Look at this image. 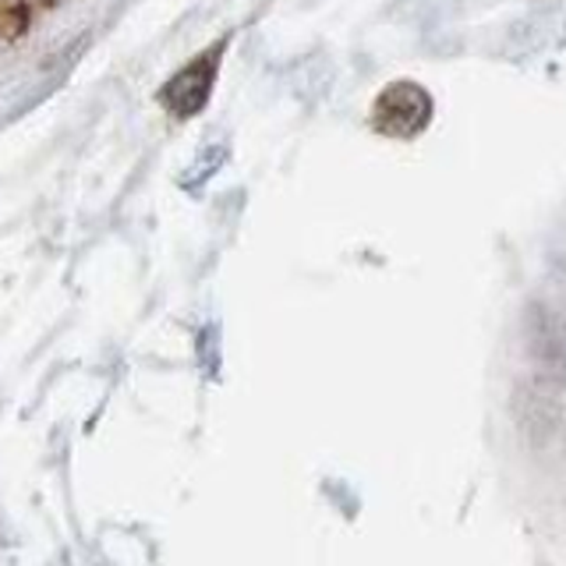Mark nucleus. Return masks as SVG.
<instances>
[{
    "label": "nucleus",
    "instance_id": "obj_2",
    "mask_svg": "<svg viewBox=\"0 0 566 566\" xmlns=\"http://www.w3.org/2000/svg\"><path fill=\"white\" fill-rule=\"evenodd\" d=\"M217 75V53H202L199 61L191 67H185L181 75H177L167 88H164V103L177 117H191L199 114V106L206 103L209 96V82Z\"/></svg>",
    "mask_w": 566,
    "mask_h": 566
},
{
    "label": "nucleus",
    "instance_id": "obj_1",
    "mask_svg": "<svg viewBox=\"0 0 566 566\" xmlns=\"http://www.w3.org/2000/svg\"><path fill=\"white\" fill-rule=\"evenodd\" d=\"M432 120V96L418 82H394L386 85L376 106H371V124L379 135L389 138H415L429 128Z\"/></svg>",
    "mask_w": 566,
    "mask_h": 566
}]
</instances>
